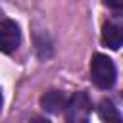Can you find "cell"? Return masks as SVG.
<instances>
[{
  "label": "cell",
  "instance_id": "obj_8",
  "mask_svg": "<svg viewBox=\"0 0 123 123\" xmlns=\"http://www.w3.org/2000/svg\"><path fill=\"white\" fill-rule=\"evenodd\" d=\"M29 123H50V121H48L46 117H33Z\"/></svg>",
  "mask_w": 123,
  "mask_h": 123
},
{
  "label": "cell",
  "instance_id": "obj_5",
  "mask_svg": "<svg viewBox=\"0 0 123 123\" xmlns=\"http://www.w3.org/2000/svg\"><path fill=\"white\" fill-rule=\"evenodd\" d=\"M67 100H65V94L60 92V90H48L46 94H42L40 98V106L42 110L50 111V113H60L63 108H65Z\"/></svg>",
  "mask_w": 123,
  "mask_h": 123
},
{
  "label": "cell",
  "instance_id": "obj_4",
  "mask_svg": "<svg viewBox=\"0 0 123 123\" xmlns=\"http://www.w3.org/2000/svg\"><path fill=\"white\" fill-rule=\"evenodd\" d=\"M102 42L108 48H111V50H119V46L123 42V29H121V25L115 23V21L104 23V27H102Z\"/></svg>",
  "mask_w": 123,
  "mask_h": 123
},
{
  "label": "cell",
  "instance_id": "obj_2",
  "mask_svg": "<svg viewBox=\"0 0 123 123\" xmlns=\"http://www.w3.org/2000/svg\"><path fill=\"white\" fill-rule=\"evenodd\" d=\"M67 108V123H86L88 113H90V100L85 92H77L69 104H65Z\"/></svg>",
  "mask_w": 123,
  "mask_h": 123
},
{
  "label": "cell",
  "instance_id": "obj_6",
  "mask_svg": "<svg viewBox=\"0 0 123 123\" xmlns=\"http://www.w3.org/2000/svg\"><path fill=\"white\" fill-rule=\"evenodd\" d=\"M98 113L104 121L108 123H119L121 121V115H119V110L113 106L111 100H102L100 106H98Z\"/></svg>",
  "mask_w": 123,
  "mask_h": 123
},
{
  "label": "cell",
  "instance_id": "obj_3",
  "mask_svg": "<svg viewBox=\"0 0 123 123\" xmlns=\"http://www.w3.org/2000/svg\"><path fill=\"white\" fill-rule=\"evenodd\" d=\"M19 38H21V33L17 23L12 19H2L0 21V52L12 54L19 46Z\"/></svg>",
  "mask_w": 123,
  "mask_h": 123
},
{
  "label": "cell",
  "instance_id": "obj_1",
  "mask_svg": "<svg viewBox=\"0 0 123 123\" xmlns=\"http://www.w3.org/2000/svg\"><path fill=\"white\" fill-rule=\"evenodd\" d=\"M90 79L98 88H104V90L111 88L117 79L113 62L104 54H94L92 62H90Z\"/></svg>",
  "mask_w": 123,
  "mask_h": 123
},
{
  "label": "cell",
  "instance_id": "obj_7",
  "mask_svg": "<svg viewBox=\"0 0 123 123\" xmlns=\"http://www.w3.org/2000/svg\"><path fill=\"white\" fill-rule=\"evenodd\" d=\"M104 4L111 10H121L123 8V0H104Z\"/></svg>",
  "mask_w": 123,
  "mask_h": 123
},
{
  "label": "cell",
  "instance_id": "obj_9",
  "mask_svg": "<svg viewBox=\"0 0 123 123\" xmlns=\"http://www.w3.org/2000/svg\"><path fill=\"white\" fill-rule=\"evenodd\" d=\"M0 110H2V90H0Z\"/></svg>",
  "mask_w": 123,
  "mask_h": 123
}]
</instances>
